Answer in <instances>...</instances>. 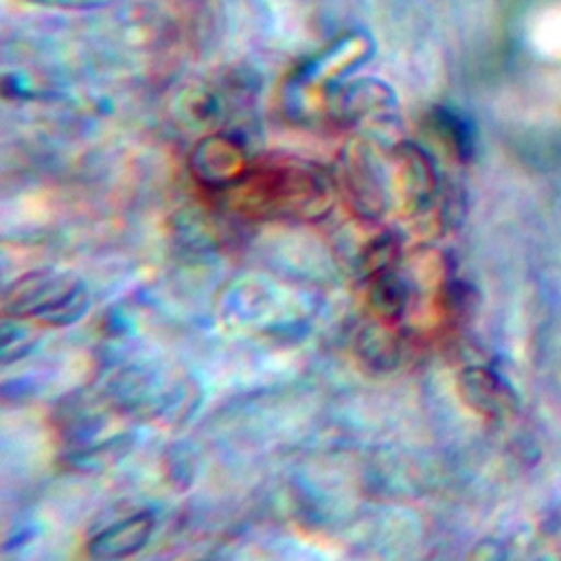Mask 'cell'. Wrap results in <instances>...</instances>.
Masks as SVG:
<instances>
[{"label":"cell","instance_id":"cell-1","mask_svg":"<svg viewBox=\"0 0 561 561\" xmlns=\"http://www.w3.org/2000/svg\"><path fill=\"white\" fill-rule=\"evenodd\" d=\"M151 528H153L151 515H147V513L134 515V517L112 526L110 530L101 533L92 541V554L94 557H125L145 546V541L151 535Z\"/></svg>","mask_w":561,"mask_h":561}]
</instances>
